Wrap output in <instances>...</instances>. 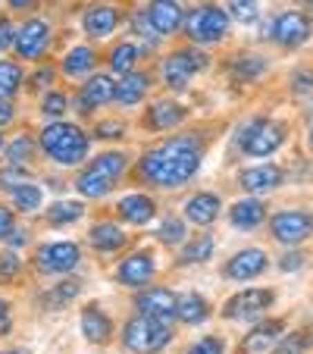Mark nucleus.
<instances>
[{"label":"nucleus","instance_id":"nucleus-1","mask_svg":"<svg viewBox=\"0 0 313 354\" xmlns=\"http://www.w3.org/2000/svg\"><path fill=\"white\" fill-rule=\"evenodd\" d=\"M198 167H200L198 138L182 135V138H173V141H167V145L153 147L151 154H144V160H141V176L160 188H179L198 173Z\"/></svg>","mask_w":313,"mask_h":354},{"label":"nucleus","instance_id":"nucleus-2","mask_svg":"<svg viewBox=\"0 0 313 354\" xmlns=\"http://www.w3.org/2000/svg\"><path fill=\"white\" fill-rule=\"evenodd\" d=\"M41 151L63 167H75L88 157V135L73 122H50L41 132Z\"/></svg>","mask_w":313,"mask_h":354},{"label":"nucleus","instance_id":"nucleus-3","mask_svg":"<svg viewBox=\"0 0 313 354\" xmlns=\"http://www.w3.org/2000/svg\"><path fill=\"white\" fill-rule=\"evenodd\" d=\"M169 339L173 329L167 326V320H153V317H135L122 333V345L135 354H157L169 345Z\"/></svg>","mask_w":313,"mask_h":354},{"label":"nucleus","instance_id":"nucleus-4","mask_svg":"<svg viewBox=\"0 0 313 354\" xmlns=\"http://www.w3.org/2000/svg\"><path fill=\"white\" fill-rule=\"evenodd\" d=\"M285 141V126L269 120H254L238 132V147L247 157H269Z\"/></svg>","mask_w":313,"mask_h":354},{"label":"nucleus","instance_id":"nucleus-5","mask_svg":"<svg viewBox=\"0 0 313 354\" xmlns=\"http://www.w3.org/2000/svg\"><path fill=\"white\" fill-rule=\"evenodd\" d=\"M276 301V292L273 288H247V292H238L232 301H229L222 314L229 320H238V323H254L257 317H263Z\"/></svg>","mask_w":313,"mask_h":354},{"label":"nucleus","instance_id":"nucleus-6","mask_svg":"<svg viewBox=\"0 0 313 354\" xmlns=\"http://www.w3.org/2000/svg\"><path fill=\"white\" fill-rule=\"evenodd\" d=\"M204 66H207V54H200L198 47H185V50L163 60V79L173 88H185Z\"/></svg>","mask_w":313,"mask_h":354},{"label":"nucleus","instance_id":"nucleus-7","mask_svg":"<svg viewBox=\"0 0 313 354\" xmlns=\"http://www.w3.org/2000/svg\"><path fill=\"white\" fill-rule=\"evenodd\" d=\"M185 32L191 35L194 41H200V44L220 41L222 35L229 32V16L216 7H200L185 19Z\"/></svg>","mask_w":313,"mask_h":354},{"label":"nucleus","instance_id":"nucleus-8","mask_svg":"<svg viewBox=\"0 0 313 354\" xmlns=\"http://www.w3.org/2000/svg\"><path fill=\"white\" fill-rule=\"evenodd\" d=\"M269 232H273L276 241H285V245H298V241L310 239V232H313V216L304 214V210H282V214L273 216V223H269Z\"/></svg>","mask_w":313,"mask_h":354},{"label":"nucleus","instance_id":"nucleus-9","mask_svg":"<svg viewBox=\"0 0 313 354\" xmlns=\"http://www.w3.org/2000/svg\"><path fill=\"white\" fill-rule=\"evenodd\" d=\"M79 245L73 241H54V245H44L35 257L41 273H69V270L79 263Z\"/></svg>","mask_w":313,"mask_h":354},{"label":"nucleus","instance_id":"nucleus-10","mask_svg":"<svg viewBox=\"0 0 313 354\" xmlns=\"http://www.w3.org/2000/svg\"><path fill=\"white\" fill-rule=\"evenodd\" d=\"M273 38H276V44H282V47H301L307 38H310V19L294 13V10H288V13L276 16Z\"/></svg>","mask_w":313,"mask_h":354},{"label":"nucleus","instance_id":"nucleus-11","mask_svg":"<svg viewBox=\"0 0 313 354\" xmlns=\"http://www.w3.org/2000/svg\"><path fill=\"white\" fill-rule=\"evenodd\" d=\"M47 41H50V28L41 19H28L26 26L16 32V54L22 60H38L47 50Z\"/></svg>","mask_w":313,"mask_h":354},{"label":"nucleus","instance_id":"nucleus-12","mask_svg":"<svg viewBox=\"0 0 313 354\" xmlns=\"http://www.w3.org/2000/svg\"><path fill=\"white\" fill-rule=\"evenodd\" d=\"M267 251H260V248H245V251H238V254L232 257V261L222 267V273H226V279H235V282H247L254 279V276H260L263 270H267Z\"/></svg>","mask_w":313,"mask_h":354},{"label":"nucleus","instance_id":"nucleus-13","mask_svg":"<svg viewBox=\"0 0 313 354\" xmlns=\"http://www.w3.org/2000/svg\"><path fill=\"white\" fill-rule=\"evenodd\" d=\"M147 19H151V26L157 35H173L185 26V13H182L179 0H151Z\"/></svg>","mask_w":313,"mask_h":354},{"label":"nucleus","instance_id":"nucleus-14","mask_svg":"<svg viewBox=\"0 0 313 354\" xmlns=\"http://www.w3.org/2000/svg\"><path fill=\"white\" fill-rule=\"evenodd\" d=\"M176 304H179V298H176L169 288H151V292L138 295V314L153 317V320H169V317H176Z\"/></svg>","mask_w":313,"mask_h":354},{"label":"nucleus","instance_id":"nucleus-15","mask_svg":"<svg viewBox=\"0 0 313 354\" xmlns=\"http://www.w3.org/2000/svg\"><path fill=\"white\" fill-rule=\"evenodd\" d=\"M153 276V257L151 254H132L126 257V261L120 263V270H116V279L122 282V286H147Z\"/></svg>","mask_w":313,"mask_h":354},{"label":"nucleus","instance_id":"nucleus-16","mask_svg":"<svg viewBox=\"0 0 313 354\" xmlns=\"http://www.w3.org/2000/svg\"><path fill=\"white\" fill-rule=\"evenodd\" d=\"M229 220H232V226L238 229V232L257 229L260 223L267 220V204H263V201H257V198H245V201H238V204H232Z\"/></svg>","mask_w":313,"mask_h":354},{"label":"nucleus","instance_id":"nucleus-17","mask_svg":"<svg viewBox=\"0 0 313 354\" xmlns=\"http://www.w3.org/2000/svg\"><path fill=\"white\" fill-rule=\"evenodd\" d=\"M113 91H116V85H113V79H110V75H94V79L82 88L79 107L85 110V113H88V110L104 107V104H110V100H113Z\"/></svg>","mask_w":313,"mask_h":354},{"label":"nucleus","instance_id":"nucleus-18","mask_svg":"<svg viewBox=\"0 0 313 354\" xmlns=\"http://www.w3.org/2000/svg\"><path fill=\"white\" fill-rule=\"evenodd\" d=\"M185 216L198 226H210L220 216V198L214 192H200L185 204Z\"/></svg>","mask_w":313,"mask_h":354},{"label":"nucleus","instance_id":"nucleus-19","mask_svg":"<svg viewBox=\"0 0 313 354\" xmlns=\"http://www.w3.org/2000/svg\"><path fill=\"white\" fill-rule=\"evenodd\" d=\"M282 335V323H260L247 333V339L241 342V351L245 354H267L269 348L279 342Z\"/></svg>","mask_w":313,"mask_h":354},{"label":"nucleus","instance_id":"nucleus-20","mask_svg":"<svg viewBox=\"0 0 313 354\" xmlns=\"http://www.w3.org/2000/svg\"><path fill=\"white\" fill-rule=\"evenodd\" d=\"M82 22H85V32L91 35V38H107V35H113L116 26H120V13H116L113 7H91Z\"/></svg>","mask_w":313,"mask_h":354},{"label":"nucleus","instance_id":"nucleus-21","mask_svg":"<svg viewBox=\"0 0 313 354\" xmlns=\"http://www.w3.org/2000/svg\"><path fill=\"white\" fill-rule=\"evenodd\" d=\"M120 214L126 216V223H132V226H144V223L153 220L157 207H153V201L144 198V194H126V198L120 201Z\"/></svg>","mask_w":313,"mask_h":354},{"label":"nucleus","instance_id":"nucleus-22","mask_svg":"<svg viewBox=\"0 0 313 354\" xmlns=\"http://www.w3.org/2000/svg\"><path fill=\"white\" fill-rule=\"evenodd\" d=\"M82 333H85L88 342L100 345V342L110 339V317L100 308H85L82 310Z\"/></svg>","mask_w":313,"mask_h":354},{"label":"nucleus","instance_id":"nucleus-23","mask_svg":"<svg viewBox=\"0 0 313 354\" xmlns=\"http://www.w3.org/2000/svg\"><path fill=\"white\" fill-rule=\"evenodd\" d=\"M144 91H147V75H141L132 69V73H126L122 82L116 85L113 100H120L122 107H132V104H138V100L144 97Z\"/></svg>","mask_w":313,"mask_h":354},{"label":"nucleus","instance_id":"nucleus-24","mask_svg":"<svg viewBox=\"0 0 313 354\" xmlns=\"http://www.w3.org/2000/svg\"><path fill=\"white\" fill-rule=\"evenodd\" d=\"M185 120V110L176 104V100H157L147 113V126L151 129H173Z\"/></svg>","mask_w":313,"mask_h":354},{"label":"nucleus","instance_id":"nucleus-25","mask_svg":"<svg viewBox=\"0 0 313 354\" xmlns=\"http://www.w3.org/2000/svg\"><path fill=\"white\" fill-rule=\"evenodd\" d=\"M282 182V173L276 167H251L241 173V185L247 188V192H269V188H276Z\"/></svg>","mask_w":313,"mask_h":354},{"label":"nucleus","instance_id":"nucleus-26","mask_svg":"<svg viewBox=\"0 0 313 354\" xmlns=\"http://www.w3.org/2000/svg\"><path fill=\"white\" fill-rule=\"evenodd\" d=\"M91 245L97 248V251H120L122 245H126V232H122L120 226H113V223H97V226L91 229Z\"/></svg>","mask_w":313,"mask_h":354},{"label":"nucleus","instance_id":"nucleus-27","mask_svg":"<svg viewBox=\"0 0 313 354\" xmlns=\"http://www.w3.org/2000/svg\"><path fill=\"white\" fill-rule=\"evenodd\" d=\"M94 69V50L85 44L73 47L66 54V60H63V73L69 75V79H82V75H88Z\"/></svg>","mask_w":313,"mask_h":354},{"label":"nucleus","instance_id":"nucleus-28","mask_svg":"<svg viewBox=\"0 0 313 354\" xmlns=\"http://www.w3.org/2000/svg\"><path fill=\"white\" fill-rule=\"evenodd\" d=\"M126 154H120V151H107V154H100L97 160L91 163V173H97L100 179H107V182H116L122 173H126Z\"/></svg>","mask_w":313,"mask_h":354},{"label":"nucleus","instance_id":"nucleus-29","mask_svg":"<svg viewBox=\"0 0 313 354\" xmlns=\"http://www.w3.org/2000/svg\"><path fill=\"white\" fill-rule=\"evenodd\" d=\"M207 314H210V308H207V301L200 298V295H185V298H179V304H176V317H179L182 323H188V326L204 323Z\"/></svg>","mask_w":313,"mask_h":354},{"label":"nucleus","instance_id":"nucleus-30","mask_svg":"<svg viewBox=\"0 0 313 354\" xmlns=\"http://www.w3.org/2000/svg\"><path fill=\"white\" fill-rule=\"evenodd\" d=\"M85 214V204L82 201H54L50 210H47V223L50 226H66V223H75Z\"/></svg>","mask_w":313,"mask_h":354},{"label":"nucleus","instance_id":"nucleus-31","mask_svg":"<svg viewBox=\"0 0 313 354\" xmlns=\"http://www.w3.org/2000/svg\"><path fill=\"white\" fill-rule=\"evenodd\" d=\"M75 188H79V194H85V198H104V194L113 188V182L100 179L97 173H91V169H85V173L79 176V182H75Z\"/></svg>","mask_w":313,"mask_h":354},{"label":"nucleus","instance_id":"nucleus-32","mask_svg":"<svg viewBox=\"0 0 313 354\" xmlns=\"http://www.w3.org/2000/svg\"><path fill=\"white\" fill-rule=\"evenodd\" d=\"M13 201H16V207L22 210V214H35V210L41 207V201H44V194H41L38 185H19L13 188Z\"/></svg>","mask_w":313,"mask_h":354},{"label":"nucleus","instance_id":"nucleus-33","mask_svg":"<svg viewBox=\"0 0 313 354\" xmlns=\"http://www.w3.org/2000/svg\"><path fill=\"white\" fill-rule=\"evenodd\" d=\"M135 60H138V47L135 44H120L113 50V57H110V66H113V73H132L135 69Z\"/></svg>","mask_w":313,"mask_h":354},{"label":"nucleus","instance_id":"nucleus-34","mask_svg":"<svg viewBox=\"0 0 313 354\" xmlns=\"http://www.w3.org/2000/svg\"><path fill=\"white\" fill-rule=\"evenodd\" d=\"M214 254V239L204 235V239H194L191 245L182 251V263H200V261H210Z\"/></svg>","mask_w":313,"mask_h":354},{"label":"nucleus","instance_id":"nucleus-35","mask_svg":"<svg viewBox=\"0 0 313 354\" xmlns=\"http://www.w3.org/2000/svg\"><path fill=\"white\" fill-rule=\"evenodd\" d=\"M22 85V69L16 63H0V100H7Z\"/></svg>","mask_w":313,"mask_h":354},{"label":"nucleus","instance_id":"nucleus-36","mask_svg":"<svg viewBox=\"0 0 313 354\" xmlns=\"http://www.w3.org/2000/svg\"><path fill=\"white\" fill-rule=\"evenodd\" d=\"M229 13H232L238 22L251 26V22H257V16H260V3L257 0H229Z\"/></svg>","mask_w":313,"mask_h":354},{"label":"nucleus","instance_id":"nucleus-37","mask_svg":"<svg viewBox=\"0 0 313 354\" xmlns=\"http://www.w3.org/2000/svg\"><path fill=\"white\" fill-rule=\"evenodd\" d=\"M157 239H160L163 245H169V248L182 245V241H185V223L182 220H167L160 229H157Z\"/></svg>","mask_w":313,"mask_h":354},{"label":"nucleus","instance_id":"nucleus-38","mask_svg":"<svg viewBox=\"0 0 313 354\" xmlns=\"http://www.w3.org/2000/svg\"><path fill=\"white\" fill-rule=\"evenodd\" d=\"M263 69H267V60H260V57H241L235 63V75L238 79H257Z\"/></svg>","mask_w":313,"mask_h":354},{"label":"nucleus","instance_id":"nucleus-39","mask_svg":"<svg viewBox=\"0 0 313 354\" xmlns=\"http://www.w3.org/2000/svg\"><path fill=\"white\" fill-rule=\"evenodd\" d=\"M3 154H7V160L13 163H26L28 157H32V141L26 138V135H22V138H16V141H10L7 145V151H3Z\"/></svg>","mask_w":313,"mask_h":354},{"label":"nucleus","instance_id":"nucleus-40","mask_svg":"<svg viewBox=\"0 0 313 354\" xmlns=\"http://www.w3.org/2000/svg\"><path fill=\"white\" fill-rule=\"evenodd\" d=\"M79 282L75 279H66L63 286H57L54 292L47 295V301H54V304H69V301H75V295H79Z\"/></svg>","mask_w":313,"mask_h":354},{"label":"nucleus","instance_id":"nucleus-41","mask_svg":"<svg viewBox=\"0 0 313 354\" xmlns=\"http://www.w3.org/2000/svg\"><path fill=\"white\" fill-rule=\"evenodd\" d=\"M41 110H44L47 116H60V113H66V97H63V94H47L44 104H41Z\"/></svg>","mask_w":313,"mask_h":354},{"label":"nucleus","instance_id":"nucleus-42","mask_svg":"<svg viewBox=\"0 0 313 354\" xmlns=\"http://www.w3.org/2000/svg\"><path fill=\"white\" fill-rule=\"evenodd\" d=\"M188 354H222V342L214 339V335H210V339H200V342H194Z\"/></svg>","mask_w":313,"mask_h":354},{"label":"nucleus","instance_id":"nucleus-43","mask_svg":"<svg viewBox=\"0 0 313 354\" xmlns=\"http://www.w3.org/2000/svg\"><path fill=\"white\" fill-rule=\"evenodd\" d=\"M13 232H16V220H13V214H10L7 207H0V241L10 239Z\"/></svg>","mask_w":313,"mask_h":354},{"label":"nucleus","instance_id":"nucleus-44","mask_svg":"<svg viewBox=\"0 0 313 354\" xmlns=\"http://www.w3.org/2000/svg\"><path fill=\"white\" fill-rule=\"evenodd\" d=\"M16 41V32H13V22L10 19H0V54L7 50L10 44Z\"/></svg>","mask_w":313,"mask_h":354},{"label":"nucleus","instance_id":"nucleus-45","mask_svg":"<svg viewBox=\"0 0 313 354\" xmlns=\"http://www.w3.org/2000/svg\"><path fill=\"white\" fill-rule=\"evenodd\" d=\"M16 267H19V257L13 251H3V257H0V276H13Z\"/></svg>","mask_w":313,"mask_h":354},{"label":"nucleus","instance_id":"nucleus-46","mask_svg":"<svg viewBox=\"0 0 313 354\" xmlns=\"http://www.w3.org/2000/svg\"><path fill=\"white\" fill-rule=\"evenodd\" d=\"M26 179H28V173H16V169H10V173L0 176V185H7V188H19V185H26Z\"/></svg>","mask_w":313,"mask_h":354},{"label":"nucleus","instance_id":"nucleus-47","mask_svg":"<svg viewBox=\"0 0 313 354\" xmlns=\"http://www.w3.org/2000/svg\"><path fill=\"white\" fill-rule=\"evenodd\" d=\"M122 129L120 122H104V126H97V138H120Z\"/></svg>","mask_w":313,"mask_h":354},{"label":"nucleus","instance_id":"nucleus-48","mask_svg":"<svg viewBox=\"0 0 313 354\" xmlns=\"http://www.w3.org/2000/svg\"><path fill=\"white\" fill-rule=\"evenodd\" d=\"M279 267L285 270V273H292V270H301V267H304V257H301V254H285Z\"/></svg>","mask_w":313,"mask_h":354},{"label":"nucleus","instance_id":"nucleus-49","mask_svg":"<svg viewBox=\"0 0 313 354\" xmlns=\"http://www.w3.org/2000/svg\"><path fill=\"white\" fill-rule=\"evenodd\" d=\"M13 329V320H10V308L7 301H0V335H7Z\"/></svg>","mask_w":313,"mask_h":354},{"label":"nucleus","instance_id":"nucleus-50","mask_svg":"<svg viewBox=\"0 0 313 354\" xmlns=\"http://www.w3.org/2000/svg\"><path fill=\"white\" fill-rule=\"evenodd\" d=\"M298 348H304V339H301V335H292L285 345H279V354H298Z\"/></svg>","mask_w":313,"mask_h":354},{"label":"nucleus","instance_id":"nucleus-51","mask_svg":"<svg viewBox=\"0 0 313 354\" xmlns=\"http://www.w3.org/2000/svg\"><path fill=\"white\" fill-rule=\"evenodd\" d=\"M10 120H13V107H10V100H0V129L10 126Z\"/></svg>","mask_w":313,"mask_h":354},{"label":"nucleus","instance_id":"nucleus-52","mask_svg":"<svg viewBox=\"0 0 313 354\" xmlns=\"http://www.w3.org/2000/svg\"><path fill=\"white\" fill-rule=\"evenodd\" d=\"M310 85H313V73H310V69L298 73V79H294V88H298V91H304V88H310Z\"/></svg>","mask_w":313,"mask_h":354},{"label":"nucleus","instance_id":"nucleus-53","mask_svg":"<svg viewBox=\"0 0 313 354\" xmlns=\"http://www.w3.org/2000/svg\"><path fill=\"white\" fill-rule=\"evenodd\" d=\"M50 79H54V69H41L38 79H35V85H47Z\"/></svg>","mask_w":313,"mask_h":354},{"label":"nucleus","instance_id":"nucleus-54","mask_svg":"<svg viewBox=\"0 0 313 354\" xmlns=\"http://www.w3.org/2000/svg\"><path fill=\"white\" fill-rule=\"evenodd\" d=\"M32 3H38V0H10L13 10H26V7H32Z\"/></svg>","mask_w":313,"mask_h":354},{"label":"nucleus","instance_id":"nucleus-55","mask_svg":"<svg viewBox=\"0 0 313 354\" xmlns=\"http://www.w3.org/2000/svg\"><path fill=\"white\" fill-rule=\"evenodd\" d=\"M0 354H28V351H19V348H7V351H0Z\"/></svg>","mask_w":313,"mask_h":354},{"label":"nucleus","instance_id":"nucleus-56","mask_svg":"<svg viewBox=\"0 0 313 354\" xmlns=\"http://www.w3.org/2000/svg\"><path fill=\"white\" fill-rule=\"evenodd\" d=\"M310 147H313V126H310Z\"/></svg>","mask_w":313,"mask_h":354}]
</instances>
